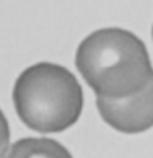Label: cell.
I'll use <instances>...</instances> for the list:
<instances>
[{
  "mask_svg": "<svg viewBox=\"0 0 153 158\" xmlns=\"http://www.w3.org/2000/svg\"><path fill=\"white\" fill-rule=\"evenodd\" d=\"M152 37H153V27H152Z\"/></svg>",
  "mask_w": 153,
  "mask_h": 158,
  "instance_id": "5",
  "label": "cell"
},
{
  "mask_svg": "<svg viewBox=\"0 0 153 158\" xmlns=\"http://www.w3.org/2000/svg\"><path fill=\"white\" fill-rule=\"evenodd\" d=\"M76 66L97 97L124 98L143 90L153 77L146 46L120 28L90 34L76 53Z\"/></svg>",
  "mask_w": 153,
  "mask_h": 158,
  "instance_id": "1",
  "label": "cell"
},
{
  "mask_svg": "<svg viewBox=\"0 0 153 158\" xmlns=\"http://www.w3.org/2000/svg\"><path fill=\"white\" fill-rule=\"evenodd\" d=\"M71 157L69 152L55 140L47 138H25L14 143L10 157Z\"/></svg>",
  "mask_w": 153,
  "mask_h": 158,
  "instance_id": "4",
  "label": "cell"
},
{
  "mask_svg": "<svg viewBox=\"0 0 153 158\" xmlns=\"http://www.w3.org/2000/svg\"><path fill=\"white\" fill-rule=\"evenodd\" d=\"M13 106L20 121L38 133H60L79 120L84 95L76 76L66 67L38 62L17 78Z\"/></svg>",
  "mask_w": 153,
  "mask_h": 158,
  "instance_id": "2",
  "label": "cell"
},
{
  "mask_svg": "<svg viewBox=\"0 0 153 158\" xmlns=\"http://www.w3.org/2000/svg\"><path fill=\"white\" fill-rule=\"evenodd\" d=\"M101 118L114 129L136 134L153 127V77L139 92L124 98L97 97Z\"/></svg>",
  "mask_w": 153,
  "mask_h": 158,
  "instance_id": "3",
  "label": "cell"
}]
</instances>
